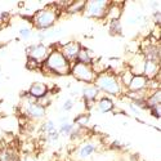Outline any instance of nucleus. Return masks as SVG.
Returning a JSON list of instances; mask_svg holds the SVG:
<instances>
[{
	"label": "nucleus",
	"instance_id": "24",
	"mask_svg": "<svg viewBox=\"0 0 161 161\" xmlns=\"http://www.w3.org/2000/svg\"><path fill=\"white\" fill-rule=\"evenodd\" d=\"M57 129H58V128H57L56 123L53 121V120H47V121H44V123L42 124V126H40V130H42V133L44 134L45 137L48 136V134L56 131Z\"/></svg>",
	"mask_w": 161,
	"mask_h": 161
},
{
	"label": "nucleus",
	"instance_id": "9",
	"mask_svg": "<svg viewBox=\"0 0 161 161\" xmlns=\"http://www.w3.org/2000/svg\"><path fill=\"white\" fill-rule=\"evenodd\" d=\"M81 44H80L79 42H69V43H66V44H61V45H58L57 48H58V50L63 54V57L69 61L71 64L76 61V57H77V54H79V52H80V49H81Z\"/></svg>",
	"mask_w": 161,
	"mask_h": 161
},
{
	"label": "nucleus",
	"instance_id": "17",
	"mask_svg": "<svg viewBox=\"0 0 161 161\" xmlns=\"http://www.w3.org/2000/svg\"><path fill=\"white\" fill-rule=\"evenodd\" d=\"M147 83H148V80H147L143 75H137V76H133L131 81L128 86V90L129 92H138V90H144L147 89Z\"/></svg>",
	"mask_w": 161,
	"mask_h": 161
},
{
	"label": "nucleus",
	"instance_id": "5",
	"mask_svg": "<svg viewBox=\"0 0 161 161\" xmlns=\"http://www.w3.org/2000/svg\"><path fill=\"white\" fill-rule=\"evenodd\" d=\"M102 147V143L98 138H85L74 151V157L76 160H88L93 155H96Z\"/></svg>",
	"mask_w": 161,
	"mask_h": 161
},
{
	"label": "nucleus",
	"instance_id": "11",
	"mask_svg": "<svg viewBox=\"0 0 161 161\" xmlns=\"http://www.w3.org/2000/svg\"><path fill=\"white\" fill-rule=\"evenodd\" d=\"M81 96L84 98L85 104H88V107H92V106H96V102L98 101L101 93L94 84H86L81 89Z\"/></svg>",
	"mask_w": 161,
	"mask_h": 161
},
{
	"label": "nucleus",
	"instance_id": "32",
	"mask_svg": "<svg viewBox=\"0 0 161 161\" xmlns=\"http://www.w3.org/2000/svg\"><path fill=\"white\" fill-rule=\"evenodd\" d=\"M153 19H155V23L160 26V23H161V13H160V10H155L153 12Z\"/></svg>",
	"mask_w": 161,
	"mask_h": 161
},
{
	"label": "nucleus",
	"instance_id": "19",
	"mask_svg": "<svg viewBox=\"0 0 161 161\" xmlns=\"http://www.w3.org/2000/svg\"><path fill=\"white\" fill-rule=\"evenodd\" d=\"M0 161H21V160H19V155L14 148L4 147V148L0 150Z\"/></svg>",
	"mask_w": 161,
	"mask_h": 161
},
{
	"label": "nucleus",
	"instance_id": "1",
	"mask_svg": "<svg viewBox=\"0 0 161 161\" xmlns=\"http://www.w3.org/2000/svg\"><path fill=\"white\" fill-rule=\"evenodd\" d=\"M96 88L99 90V93H103L106 96H114V97H121L125 94V89L123 88L121 83L116 75L115 71L107 70L99 75H97L94 83Z\"/></svg>",
	"mask_w": 161,
	"mask_h": 161
},
{
	"label": "nucleus",
	"instance_id": "18",
	"mask_svg": "<svg viewBox=\"0 0 161 161\" xmlns=\"http://www.w3.org/2000/svg\"><path fill=\"white\" fill-rule=\"evenodd\" d=\"M96 106H97V110L102 114H107V112H111L114 111L115 108V104H114V101L110 98V97H101L98 98V101L96 102Z\"/></svg>",
	"mask_w": 161,
	"mask_h": 161
},
{
	"label": "nucleus",
	"instance_id": "7",
	"mask_svg": "<svg viewBox=\"0 0 161 161\" xmlns=\"http://www.w3.org/2000/svg\"><path fill=\"white\" fill-rule=\"evenodd\" d=\"M108 5L110 2H107V0H88V2H85V8L83 13L89 18L103 19L106 17Z\"/></svg>",
	"mask_w": 161,
	"mask_h": 161
},
{
	"label": "nucleus",
	"instance_id": "30",
	"mask_svg": "<svg viewBox=\"0 0 161 161\" xmlns=\"http://www.w3.org/2000/svg\"><path fill=\"white\" fill-rule=\"evenodd\" d=\"M50 102H52V98H50V96H49V93H48L47 96H44V97H42V98L36 99V103L40 104L42 107H44V108H47V107L50 104Z\"/></svg>",
	"mask_w": 161,
	"mask_h": 161
},
{
	"label": "nucleus",
	"instance_id": "21",
	"mask_svg": "<svg viewBox=\"0 0 161 161\" xmlns=\"http://www.w3.org/2000/svg\"><path fill=\"white\" fill-rule=\"evenodd\" d=\"M85 8V0H76V2H71L64 9L67 14H76V13H83Z\"/></svg>",
	"mask_w": 161,
	"mask_h": 161
},
{
	"label": "nucleus",
	"instance_id": "12",
	"mask_svg": "<svg viewBox=\"0 0 161 161\" xmlns=\"http://www.w3.org/2000/svg\"><path fill=\"white\" fill-rule=\"evenodd\" d=\"M123 10H124V3L123 2H110V5L107 8L106 12V17L104 19H108V22L111 21H120L123 16Z\"/></svg>",
	"mask_w": 161,
	"mask_h": 161
},
{
	"label": "nucleus",
	"instance_id": "29",
	"mask_svg": "<svg viewBox=\"0 0 161 161\" xmlns=\"http://www.w3.org/2000/svg\"><path fill=\"white\" fill-rule=\"evenodd\" d=\"M26 67H27L29 70H39L40 67H42V63H39L35 59H31V58H27V62H26Z\"/></svg>",
	"mask_w": 161,
	"mask_h": 161
},
{
	"label": "nucleus",
	"instance_id": "15",
	"mask_svg": "<svg viewBox=\"0 0 161 161\" xmlns=\"http://www.w3.org/2000/svg\"><path fill=\"white\" fill-rule=\"evenodd\" d=\"M158 75H160V63L153 61H146L143 67V76L147 80H153V79H158L160 77Z\"/></svg>",
	"mask_w": 161,
	"mask_h": 161
},
{
	"label": "nucleus",
	"instance_id": "16",
	"mask_svg": "<svg viewBox=\"0 0 161 161\" xmlns=\"http://www.w3.org/2000/svg\"><path fill=\"white\" fill-rule=\"evenodd\" d=\"M96 59L97 58H96L94 52L90 50L89 48L81 47V49H80V52H79V54H77L75 62L76 63H83V64H92Z\"/></svg>",
	"mask_w": 161,
	"mask_h": 161
},
{
	"label": "nucleus",
	"instance_id": "22",
	"mask_svg": "<svg viewBox=\"0 0 161 161\" xmlns=\"http://www.w3.org/2000/svg\"><path fill=\"white\" fill-rule=\"evenodd\" d=\"M116 75H117V77H119V80H120V83H121L123 88H124L125 90H128V86H129V84H130V81H131V79H133L134 75L129 71L128 67H126V69H124L123 71L117 72Z\"/></svg>",
	"mask_w": 161,
	"mask_h": 161
},
{
	"label": "nucleus",
	"instance_id": "31",
	"mask_svg": "<svg viewBox=\"0 0 161 161\" xmlns=\"http://www.w3.org/2000/svg\"><path fill=\"white\" fill-rule=\"evenodd\" d=\"M148 111H150L151 116L160 120V117H161V104H156V106L151 107V108H148Z\"/></svg>",
	"mask_w": 161,
	"mask_h": 161
},
{
	"label": "nucleus",
	"instance_id": "25",
	"mask_svg": "<svg viewBox=\"0 0 161 161\" xmlns=\"http://www.w3.org/2000/svg\"><path fill=\"white\" fill-rule=\"evenodd\" d=\"M108 31L111 35H121L123 34V25L120 21L108 22Z\"/></svg>",
	"mask_w": 161,
	"mask_h": 161
},
{
	"label": "nucleus",
	"instance_id": "28",
	"mask_svg": "<svg viewBox=\"0 0 161 161\" xmlns=\"http://www.w3.org/2000/svg\"><path fill=\"white\" fill-rule=\"evenodd\" d=\"M18 35H19V37L22 40H25V42H26V40H29L32 36V31H31L30 27H21L19 31H18Z\"/></svg>",
	"mask_w": 161,
	"mask_h": 161
},
{
	"label": "nucleus",
	"instance_id": "4",
	"mask_svg": "<svg viewBox=\"0 0 161 161\" xmlns=\"http://www.w3.org/2000/svg\"><path fill=\"white\" fill-rule=\"evenodd\" d=\"M21 111H22V116H25V119L31 120V121H40L47 115V108L37 104L36 99L31 98L29 94H26L21 104Z\"/></svg>",
	"mask_w": 161,
	"mask_h": 161
},
{
	"label": "nucleus",
	"instance_id": "2",
	"mask_svg": "<svg viewBox=\"0 0 161 161\" xmlns=\"http://www.w3.org/2000/svg\"><path fill=\"white\" fill-rule=\"evenodd\" d=\"M40 69L45 74L57 75V76H64L69 75L71 71V63L67 61L63 54L58 50V48L52 47V50L49 53L48 58L42 63Z\"/></svg>",
	"mask_w": 161,
	"mask_h": 161
},
{
	"label": "nucleus",
	"instance_id": "6",
	"mask_svg": "<svg viewBox=\"0 0 161 161\" xmlns=\"http://www.w3.org/2000/svg\"><path fill=\"white\" fill-rule=\"evenodd\" d=\"M70 74L79 81L85 83V84H93L97 77L96 72L93 71L92 64H83V63H76L74 62L71 64V71Z\"/></svg>",
	"mask_w": 161,
	"mask_h": 161
},
{
	"label": "nucleus",
	"instance_id": "27",
	"mask_svg": "<svg viewBox=\"0 0 161 161\" xmlns=\"http://www.w3.org/2000/svg\"><path fill=\"white\" fill-rule=\"evenodd\" d=\"M74 107H75V101H74L72 98H69V99H66V101L63 102L61 110H62L63 112H70V111L74 110Z\"/></svg>",
	"mask_w": 161,
	"mask_h": 161
},
{
	"label": "nucleus",
	"instance_id": "8",
	"mask_svg": "<svg viewBox=\"0 0 161 161\" xmlns=\"http://www.w3.org/2000/svg\"><path fill=\"white\" fill-rule=\"evenodd\" d=\"M52 50V45H48L45 43H35V44H30L26 48V54L27 58L35 59L39 63H43Z\"/></svg>",
	"mask_w": 161,
	"mask_h": 161
},
{
	"label": "nucleus",
	"instance_id": "10",
	"mask_svg": "<svg viewBox=\"0 0 161 161\" xmlns=\"http://www.w3.org/2000/svg\"><path fill=\"white\" fill-rule=\"evenodd\" d=\"M161 49H160V44L157 43H151V40H147V42L142 45V53L141 54L144 57L146 61H153L160 63V57H161Z\"/></svg>",
	"mask_w": 161,
	"mask_h": 161
},
{
	"label": "nucleus",
	"instance_id": "23",
	"mask_svg": "<svg viewBox=\"0 0 161 161\" xmlns=\"http://www.w3.org/2000/svg\"><path fill=\"white\" fill-rule=\"evenodd\" d=\"M75 126H76L75 123L71 121V120H69V121H66V123L59 124V126H58L59 136H61V137H70L71 133H72L74 129H75Z\"/></svg>",
	"mask_w": 161,
	"mask_h": 161
},
{
	"label": "nucleus",
	"instance_id": "13",
	"mask_svg": "<svg viewBox=\"0 0 161 161\" xmlns=\"http://www.w3.org/2000/svg\"><path fill=\"white\" fill-rule=\"evenodd\" d=\"M144 57L141 54H134L133 58L129 61V64H128V69L129 71L134 75V76H137V75H143V67H144Z\"/></svg>",
	"mask_w": 161,
	"mask_h": 161
},
{
	"label": "nucleus",
	"instance_id": "3",
	"mask_svg": "<svg viewBox=\"0 0 161 161\" xmlns=\"http://www.w3.org/2000/svg\"><path fill=\"white\" fill-rule=\"evenodd\" d=\"M59 17V10L54 4H49L45 8L37 10L34 13V16L31 18V23L34 25V27L39 31H45L52 27H54L56 22L58 21Z\"/></svg>",
	"mask_w": 161,
	"mask_h": 161
},
{
	"label": "nucleus",
	"instance_id": "26",
	"mask_svg": "<svg viewBox=\"0 0 161 161\" xmlns=\"http://www.w3.org/2000/svg\"><path fill=\"white\" fill-rule=\"evenodd\" d=\"M89 120H90L89 114H83V115H79L74 120V123H75V125H77L80 128H86V125L89 124Z\"/></svg>",
	"mask_w": 161,
	"mask_h": 161
},
{
	"label": "nucleus",
	"instance_id": "14",
	"mask_svg": "<svg viewBox=\"0 0 161 161\" xmlns=\"http://www.w3.org/2000/svg\"><path fill=\"white\" fill-rule=\"evenodd\" d=\"M49 93V88L45 83H42V81H35L31 84L29 92H27V94L34 98V99H39V98H42L44 96H47Z\"/></svg>",
	"mask_w": 161,
	"mask_h": 161
},
{
	"label": "nucleus",
	"instance_id": "33",
	"mask_svg": "<svg viewBox=\"0 0 161 161\" xmlns=\"http://www.w3.org/2000/svg\"><path fill=\"white\" fill-rule=\"evenodd\" d=\"M129 108L131 110V112H133L134 115H137V116H139V115H141V112H142L139 108H137V107L134 106V104H131V103H129Z\"/></svg>",
	"mask_w": 161,
	"mask_h": 161
},
{
	"label": "nucleus",
	"instance_id": "34",
	"mask_svg": "<svg viewBox=\"0 0 161 161\" xmlns=\"http://www.w3.org/2000/svg\"><path fill=\"white\" fill-rule=\"evenodd\" d=\"M3 148V147H2V142H0V150H2Z\"/></svg>",
	"mask_w": 161,
	"mask_h": 161
},
{
	"label": "nucleus",
	"instance_id": "20",
	"mask_svg": "<svg viewBox=\"0 0 161 161\" xmlns=\"http://www.w3.org/2000/svg\"><path fill=\"white\" fill-rule=\"evenodd\" d=\"M156 104H161V89L150 92V94L146 98L147 110L151 108V107H153V106H156Z\"/></svg>",
	"mask_w": 161,
	"mask_h": 161
}]
</instances>
